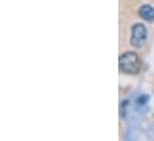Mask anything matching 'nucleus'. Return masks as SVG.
<instances>
[{
	"label": "nucleus",
	"instance_id": "1",
	"mask_svg": "<svg viewBox=\"0 0 154 141\" xmlns=\"http://www.w3.org/2000/svg\"><path fill=\"white\" fill-rule=\"evenodd\" d=\"M119 70L125 74H136L141 68V59L134 52H127L118 59Z\"/></svg>",
	"mask_w": 154,
	"mask_h": 141
},
{
	"label": "nucleus",
	"instance_id": "2",
	"mask_svg": "<svg viewBox=\"0 0 154 141\" xmlns=\"http://www.w3.org/2000/svg\"><path fill=\"white\" fill-rule=\"evenodd\" d=\"M148 37V30L142 23H136L131 28L130 35V44L135 48H141L146 43Z\"/></svg>",
	"mask_w": 154,
	"mask_h": 141
},
{
	"label": "nucleus",
	"instance_id": "3",
	"mask_svg": "<svg viewBox=\"0 0 154 141\" xmlns=\"http://www.w3.org/2000/svg\"><path fill=\"white\" fill-rule=\"evenodd\" d=\"M139 16L148 22V23H153L154 22V7L151 5H142L139 8Z\"/></svg>",
	"mask_w": 154,
	"mask_h": 141
}]
</instances>
